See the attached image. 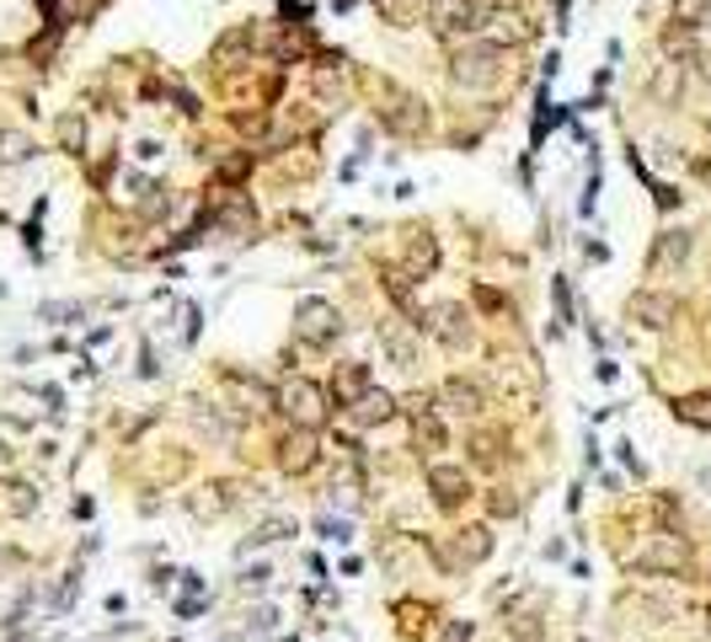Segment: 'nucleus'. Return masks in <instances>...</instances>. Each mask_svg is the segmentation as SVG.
<instances>
[{"label": "nucleus", "instance_id": "f257e3e1", "mask_svg": "<svg viewBox=\"0 0 711 642\" xmlns=\"http://www.w3.org/2000/svg\"><path fill=\"white\" fill-rule=\"evenodd\" d=\"M503 64H509V54L498 44H465V49H454L450 81L465 86V91H487V86L503 81Z\"/></svg>", "mask_w": 711, "mask_h": 642}, {"label": "nucleus", "instance_id": "f03ea898", "mask_svg": "<svg viewBox=\"0 0 711 642\" xmlns=\"http://www.w3.org/2000/svg\"><path fill=\"white\" fill-rule=\"evenodd\" d=\"M273 407L289 418V429H322L326 423V391L316 381H305V375L278 385V402H273Z\"/></svg>", "mask_w": 711, "mask_h": 642}, {"label": "nucleus", "instance_id": "7ed1b4c3", "mask_svg": "<svg viewBox=\"0 0 711 642\" xmlns=\"http://www.w3.org/2000/svg\"><path fill=\"white\" fill-rule=\"evenodd\" d=\"M375 91V102H381V124L396 128V134H417V128H428V113H423V102L407 91V86H396V81H375L370 86Z\"/></svg>", "mask_w": 711, "mask_h": 642}, {"label": "nucleus", "instance_id": "20e7f679", "mask_svg": "<svg viewBox=\"0 0 711 642\" xmlns=\"http://www.w3.org/2000/svg\"><path fill=\"white\" fill-rule=\"evenodd\" d=\"M337 332H342V317H337V306H332V300L311 295V300H300V306H295V337H300L305 348H332V343H337Z\"/></svg>", "mask_w": 711, "mask_h": 642}, {"label": "nucleus", "instance_id": "39448f33", "mask_svg": "<svg viewBox=\"0 0 711 642\" xmlns=\"http://www.w3.org/2000/svg\"><path fill=\"white\" fill-rule=\"evenodd\" d=\"M428 22L439 38H460V33L487 27V5L482 0H428Z\"/></svg>", "mask_w": 711, "mask_h": 642}, {"label": "nucleus", "instance_id": "423d86ee", "mask_svg": "<svg viewBox=\"0 0 711 642\" xmlns=\"http://www.w3.org/2000/svg\"><path fill=\"white\" fill-rule=\"evenodd\" d=\"M632 568H643V573H690V546L679 535H652L647 546L632 552Z\"/></svg>", "mask_w": 711, "mask_h": 642}, {"label": "nucleus", "instance_id": "0eeeda50", "mask_svg": "<svg viewBox=\"0 0 711 642\" xmlns=\"http://www.w3.org/2000/svg\"><path fill=\"white\" fill-rule=\"evenodd\" d=\"M428 487H434V504H439V509H460V504L471 498L465 466H450V460H434V466H428Z\"/></svg>", "mask_w": 711, "mask_h": 642}, {"label": "nucleus", "instance_id": "6e6552de", "mask_svg": "<svg viewBox=\"0 0 711 642\" xmlns=\"http://www.w3.org/2000/svg\"><path fill=\"white\" fill-rule=\"evenodd\" d=\"M316 460H322L316 429H289V434H284V445H278V466H284L289 477H305Z\"/></svg>", "mask_w": 711, "mask_h": 642}, {"label": "nucleus", "instance_id": "1a4fd4ad", "mask_svg": "<svg viewBox=\"0 0 711 642\" xmlns=\"http://www.w3.org/2000/svg\"><path fill=\"white\" fill-rule=\"evenodd\" d=\"M674 295H663V289H643V295H632V306H626V317L647 326V332H663L669 321H674Z\"/></svg>", "mask_w": 711, "mask_h": 642}, {"label": "nucleus", "instance_id": "9d476101", "mask_svg": "<svg viewBox=\"0 0 711 642\" xmlns=\"http://www.w3.org/2000/svg\"><path fill=\"white\" fill-rule=\"evenodd\" d=\"M428 332H434L445 348H454V354L476 343V332H471V311H465V306H439L434 321H428Z\"/></svg>", "mask_w": 711, "mask_h": 642}, {"label": "nucleus", "instance_id": "9b49d317", "mask_svg": "<svg viewBox=\"0 0 711 642\" xmlns=\"http://www.w3.org/2000/svg\"><path fill=\"white\" fill-rule=\"evenodd\" d=\"M439 396H445V412H450V418H482V407H487L482 385L460 381V375H450V381L439 385Z\"/></svg>", "mask_w": 711, "mask_h": 642}, {"label": "nucleus", "instance_id": "f8f14e48", "mask_svg": "<svg viewBox=\"0 0 711 642\" xmlns=\"http://www.w3.org/2000/svg\"><path fill=\"white\" fill-rule=\"evenodd\" d=\"M370 391H375V385H370V365H337V375H332L337 407H359Z\"/></svg>", "mask_w": 711, "mask_h": 642}, {"label": "nucleus", "instance_id": "ddd939ff", "mask_svg": "<svg viewBox=\"0 0 711 642\" xmlns=\"http://www.w3.org/2000/svg\"><path fill=\"white\" fill-rule=\"evenodd\" d=\"M225 391L236 396V412H267L278 396L267 391V385H258V381H247L241 370H225Z\"/></svg>", "mask_w": 711, "mask_h": 642}, {"label": "nucleus", "instance_id": "4468645a", "mask_svg": "<svg viewBox=\"0 0 711 642\" xmlns=\"http://www.w3.org/2000/svg\"><path fill=\"white\" fill-rule=\"evenodd\" d=\"M381 348H386V359L396 370H412V365H417V337H412V326H401V321H386V326H381Z\"/></svg>", "mask_w": 711, "mask_h": 642}, {"label": "nucleus", "instance_id": "2eb2a0df", "mask_svg": "<svg viewBox=\"0 0 711 642\" xmlns=\"http://www.w3.org/2000/svg\"><path fill=\"white\" fill-rule=\"evenodd\" d=\"M685 257H690V236H685V231H663V236L652 242V257H647V262H652V273H669V268H679Z\"/></svg>", "mask_w": 711, "mask_h": 642}, {"label": "nucleus", "instance_id": "dca6fc26", "mask_svg": "<svg viewBox=\"0 0 711 642\" xmlns=\"http://www.w3.org/2000/svg\"><path fill=\"white\" fill-rule=\"evenodd\" d=\"M348 418L359 423V429H375V423H390L396 418V396L390 391H370L359 407H348Z\"/></svg>", "mask_w": 711, "mask_h": 642}, {"label": "nucleus", "instance_id": "f3484780", "mask_svg": "<svg viewBox=\"0 0 711 642\" xmlns=\"http://www.w3.org/2000/svg\"><path fill=\"white\" fill-rule=\"evenodd\" d=\"M0 514H5V519L38 514V487H33V482H0Z\"/></svg>", "mask_w": 711, "mask_h": 642}, {"label": "nucleus", "instance_id": "a211bd4d", "mask_svg": "<svg viewBox=\"0 0 711 642\" xmlns=\"http://www.w3.org/2000/svg\"><path fill=\"white\" fill-rule=\"evenodd\" d=\"M454 552H460L465 568H471V563H487V557H492V530H487V524L460 530V535H454Z\"/></svg>", "mask_w": 711, "mask_h": 642}, {"label": "nucleus", "instance_id": "6ab92c4d", "mask_svg": "<svg viewBox=\"0 0 711 642\" xmlns=\"http://www.w3.org/2000/svg\"><path fill=\"white\" fill-rule=\"evenodd\" d=\"M674 418L690 423V429H701V434H711V391H690V396H679V402H674Z\"/></svg>", "mask_w": 711, "mask_h": 642}, {"label": "nucleus", "instance_id": "aec40b11", "mask_svg": "<svg viewBox=\"0 0 711 642\" xmlns=\"http://www.w3.org/2000/svg\"><path fill=\"white\" fill-rule=\"evenodd\" d=\"M230 504H236V487H230V482H209L198 498H188V509H194L198 519H214V514H225Z\"/></svg>", "mask_w": 711, "mask_h": 642}, {"label": "nucleus", "instance_id": "412c9836", "mask_svg": "<svg viewBox=\"0 0 711 642\" xmlns=\"http://www.w3.org/2000/svg\"><path fill=\"white\" fill-rule=\"evenodd\" d=\"M252 44H258V33H252V27H230V33L214 44V64H220V70H230L241 54H252Z\"/></svg>", "mask_w": 711, "mask_h": 642}, {"label": "nucleus", "instance_id": "4be33fe9", "mask_svg": "<svg viewBox=\"0 0 711 642\" xmlns=\"http://www.w3.org/2000/svg\"><path fill=\"white\" fill-rule=\"evenodd\" d=\"M407 262H412V273L423 279V273H434L439 268V242L428 236V231H417L412 236V247H407Z\"/></svg>", "mask_w": 711, "mask_h": 642}, {"label": "nucleus", "instance_id": "5701e85b", "mask_svg": "<svg viewBox=\"0 0 711 642\" xmlns=\"http://www.w3.org/2000/svg\"><path fill=\"white\" fill-rule=\"evenodd\" d=\"M412 434H417V449H445V423L417 402V423H412Z\"/></svg>", "mask_w": 711, "mask_h": 642}, {"label": "nucleus", "instance_id": "b1692460", "mask_svg": "<svg viewBox=\"0 0 711 642\" xmlns=\"http://www.w3.org/2000/svg\"><path fill=\"white\" fill-rule=\"evenodd\" d=\"M27 156H33V139L22 128H0V166H16Z\"/></svg>", "mask_w": 711, "mask_h": 642}, {"label": "nucleus", "instance_id": "393cba45", "mask_svg": "<svg viewBox=\"0 0 711 642\" xmlns=\"http://www.w3.org/2000/svg\"><path fill=\"white\" fill-rule=\"evenodd\" d=\"M707 11H711V0H674V27H701L707 22Z\"/></svg>", "mask_w": 711, "mask_h": 642}, {"label": "nucleus", "instance_id": "a878e982", "mask_svg": "<svg viewBox=\"0 0 711 642\" xmlns=\"http://www.w3.org/2000/svg\"><path fill=\"white\" fill-rule=\"evenodd\" d=\"M214 220H220V225H225V231H247V225H252V220H258V214H252V203H230V209H220V214H214Z\"/></svg>", "mask_w": 711, "mask_h": 642}, {"label": "nucleus", "instance_id": "bb28decb", "mask_svg": "<svg viewBox=\"0 0 711 642\" xmlns=\"http://www.w3.org/2000/svg\"><path fill=\"white\" fill-rule=\"evenodd\" d=\"M412 5H417V0H375V11H381L386 22H396V27L412 22Z\"/></svg>", "mask_w": 711, "mask_h": 642}, {"label": "nucleus", "instance_id": "cd10ccee", "mask_svg": "<svg viewBox=\"0 0 711 642\" xmlns=\"http://www.w3.org/2000/svg\"><path fill=\"white\" fill-rule=\"evenodd\" d=\"M471 449H476V466H498V440L492 434H476Z\"/></svg>", "mask_w": 711, "mask_h": 642}, {"label": "nucleus", "instance_id": "c85d7f7f", "mask_svg": "<svg viewBox=\"0 0 711 642\" xmlns=\"http://www.w3.org/2000/svg\"><path fill=\"white\" fill-rule=\"evenodd\" d=\"M663 49H669V54H685V49H690V27H669V33H663Z\"/></svg>", "mask_w": 711, "mask_h": 642}, {"label": "nucleus", "instance_id": "c756f323", "mask_svg": "<svg viewBox=\"0 0 711 642\" xmlns=\"http://www.w3.org/2000/svg\"><path fill=\"white\" fill-rule=\"evenodd\" d=\"M60 139H65L70 150H75V145L86 139V124H80V119H65V124H60ZM75 156H80V150H75Z\"/></svg>", "mask_w": 711, "mask_h": 642}, {"label": "nucleus", "instance_id": "7c9ffc66", "mask_svg": "<svg viewBox=\"0 0 711 642\" xmlns=\"http://www.w3.org/2000/svg\"><path fill=\"white\" fill-rule=\"evenodd\" d=\"M445 642H471V621H450V627H445Z\"/></svg>", "mask_w": 711, "mask_h": 642}, {"label": "nucleus", "instance_id": "2f4dec72", "mask_svg": "<svg viewBox=\"0 0 711 642\" xmlns=\"http://www.w3.org/2000/svg\"><path fill=\"white\" fill-rule=\"evenodd\" d=\"M519 498H509V493H492V514H514Z\"/></svg>", "mask_w": 711, "mask_h": 642}, {"label": "nucleus", "instance_id": "473e14b6", "mask_svg": "<svg viewBox=\"0 0 711 642\" xmlns=\"http://www.w3.org/2000/svg\"><path fill=\"white\" fill-rule=\"evenodd\" d=\"M696 70H701V81L711 86V54H701V60H696Z\"/></svg>", "mask_w": 711, "mask_h": 642}, {"label": "nucleus", "instance_id": "72a5a7b5", "mask_svg": "<svg viewBox=\"0 0 711 642\" xmlns=\"http://www.w3.org/2000/svg\"><path fill=\"white\" fill-rule=\"evenodd\" d=\"M701 177H707V183H711V161H701Z\"/></svg>", "mask_w": 711, "mask_h": 642}, {"label": "nucleus", "instance_id": "f704fd0d", "mask_svg": "<svg viewBox=\"0 0 711 642\" xmlns=\"http://www.w3.org/2000/svg\"><path fill=\"white\" fill-rule=\"evenodd\" d=\"M332 5H337V11H342V5H353V0H332Z\"/></svg>", "mask_w": 711, "mask_h": 642}, {"label": "nucleus", "instance_id": "c9c22d12", "mask_svg": "<svg viewBox=\"0 0 711 642\" xmlns=\"http://www.w3.org/2000/svg\"><path fill=\"white\" fill-rule=\"evenodd\" d=\"M0 568H5V552H0Z\"/></svg>", "mask_w": 711, "mask_h": 642}, {"label": "nucleus", "instance_id": "e433bc0d", "mask_svg": "<svg viewBox=\"0 0 711 642\" xmlns=\"http://www.w3.org/2000/svg\"><path fill=\"white\" fill-rule=\"evenodd\" d=\"M707 621H711V610H707Z\"/></svg>", "mask_w": 711, "mask_h": 642}]
</instances>
